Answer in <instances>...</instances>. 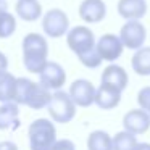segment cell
Instances as JSON below:
<instances>
[{"label":"cell","instance_id":"cell-24","mask_svg":"<svg viewBox=\"0 0 150 150\" xmlns=\"http://www.w3.org/2000/svg\"><path fill=\"white\" fill-rule=\"evenodd\" d=\"M78 58H79V62L84 66H87V68H98V66L102 65V62H103V58L100 57L97 47L89 50V52H86V53H82V55H79Z\"/></svg>","mask_w":150,"mask_h":150},{"label":"cell","instance_id":"cell-16","mask_svg":"<svg viewBox=\"0 0 150 150\" xmlns=\"http://www.w3.org/2000/svg\"><path fill=\"white\" fill-rule=\"evenodd\" d=\"M52 95L50 91L47 87H44L40 82H34L33 91L29 94V98H28V107L33 108V110H40L44 107H49L50 100H52Z\"/></svg>","mask_w":150,"mask_h":150},{"label":"cell","instance_id":"cell-23","mask_svg":"<svg viewBox=\"0 0 150 150\" xmlns=\"http://www.w3.org/2000/svg\"><path fill=\"white\" fill-rule=\"evenodd\" d=\"M16 31V18L5 11L0 15V39H8Z\"/></svg>","mask_w":150,"mask_h":150},{"label":"cell","instance_id":"cell-17","mask_svg":"<svg viewBox=\"0 0 150 150\" xmlns=\"http://www.w3.org/2000/svg\"><path fill=\"white\" fill-rule=\"evenodd\" d=\"M15 10L24 21H36L42 16V7L37 0H18Z\"/></svg>","mask_w":150,"mask_h":150},{"label":"cell","instance_id":"cell-15","mask_svg":"<svg viewBox=\"0 0 150 150\" xmlns=\"http://www.w3.org/2000/svg\"><path fill=\"white\" fill-rule=\"evenodd\" d=\"M127 81H129V78H127L126 69L118 66V65L107 66L103 69V73H102V84H110L113 87L120 89V91L126 89Z\"/></svg>","mask_w":150,"mask_h":150},{"label":"cell","instance_id":"cell-7","mask_svg":"<svg viewBox=\"0 0 150 150\" xmlns=\"http://www.w3.org/2000/svg\"><path fill=\"white\" fill-rule=\"evenodd\" d=\"M95 94H97V89L87 79H76L69 86V95L73 102L79 107H91L95 102Z\"/></svg>","mask_w":150,"mask_h":150},{"label":"cell","instance_id":"cell-11","mask_svg":"<svg viewBox=\"0 0 150 150\" xmlns=\"http://www.w3.org/2000/svg\"><path fill=\"white\" fill-rule=\"evenodd\" d=\"M107 15V5L103 0H84L79 5V16L86 23H100Z\"/></svg>","mask_w":150,"mask_h":150},{"label":"cell","instance_id":"cell-12","mask_svg":"<svg viewBox=\"0 0 150 150\" xmlns=\"http://www.w3.org/2000/svg\"><path fill=\"white\" fill-rule=\"evenodd\" d=\"M121 92L123 91H120V89L113 87L110 84H100L97 87V94H95V103L102 110L116 108L121 100Z\"/></svg>","mask_w":150,"mask_h":150},{"label":"cell","instance_id":"cell-4","mask_svg":"<svg viewBox=\"0 0 150 150\" xmlns=\"http://www.w3.org/2000/svg\"><path fill=\"white\" fill-rule=\"evenodd\" d=\"M66 44H68V47L78 57L97 47L94 33H92L89 28H86V26H74V28H71L69 33L66 34Z\"/></svg>","mask_w":150,"mask_h":150},{"label":"cell","instance_id":"cell-29","mask_svg":"<svg viewBox=\"0 0 150 150\" xmlns=\"http://www.w3.org/2000/svg\"><path fill=\"white\" fill-rule=\"evenodd\" d=\"M5 11H8V5L5 0H0V15L5 13Z\"/></svg>","mask_w":150,"mask_h":150},{"label":"cell","instance_id":"cell-13","mask_svg":"<svg viewBox=\"0 0 150 150\" xmlns=\"http://www.w3.org/2000/svg\"><path fill=\"white\" fill-rule=\"evenodd\" d=\"M118 13L120 16L131 20H140L147 13V2L145 0H120L118 2Z\"/></svg>","mask_w":150,"mask_h":150},{"label":"cell","instance_id":"cell-20","mask_svg":"<svg viewBox=\"0 0 150 150\" xmlns=\"http://www.w3.org/2000/svg\"><path fill=\"white\" fill-rule=\"evenodd\" d=\"M89 150H113V139L105 131H94L87 139Z\"/></svg>","mask_w":150,"mask_h":150},{"label":"cell","instance_id":"cell-26","mask_svg":"<svg viewBox=\"0 0 150 150\" xmlns=\"http://www.w3.org/2000/svg\"><path fill=\"white\" fill-rule=\"evenodd\" d=\"M52 150H76L74 144L71 142V140L68 139H60L55 142V145H53Z\"/></svg>","mask_w":150,"mask_h":150},{"label":"cell","instance_id":"cell-28","mask_svg":"<svg viewBox=\"0 0 150 150\" xmlns=\"http://www.w3.org/2000/svg\"><path fill=\"white\" fill-rule=\"evenodd\" d=\"M0 150H18L16 144L10 142V140H5V142H0Z\"/></svg>","mask_w":150,"mask_h":150},{"label":"cell","instance_id":"cell-5","mask_svg":"<svg viewBox=\"0 0 150 150\" xmlns=\"http://www.w3.org/2000/svg\"><path fill=\"white\" fill-rule=\"evenodd\" d=\"M42 29L49 37H62L69 33V20L66 13L58 8L49 10L42 18Z\"/></svg>","mask_w":150,"mask_h":150},{"label":"cell","instance_id":"cell-19","mask_svg":"<svg viewBox=\"0 0 150 150\" xmlns=\"http://www.w3.org/2000/svg\"><path fill=\"white\" fill-rule=\"evenodd\" d=\"M16 81L18 79L8 71L0 74V102L2 103L13 102L15 91H16Z\"/></svg>","mask_w":150,"mask_h":150},{"label":"cell","instance_id":"cell-21","mask_svg":"<svg viewBox=\"0 0 150 150\" xmlns=\"http://www.w3.org/2000/svg\"><path fill=\"white\" fill-rule=\"evenodd\" d=\"M33 86L34 82L29 81L26 78H18L16 81V91H15V98L13 102L18 105H26L28 103V98H29V94L33 91Z\"/></svg>","mask_w":150,"mask_h":150},{"label":"cell","instance_id":"cell-10","mask_svg":"<svg viewBox=\"0 0 150 150\" xmlns=\"http://www.w3.org/2000/svg\"><path fill=\"white\" fill-rule=\"evenodd\" d=\"M123 126L127 132L134 134H144L150 127V113L145 110H131L124 115L123 118Z\"/></svg>","mask_w":150,"mask_h":150},{"label":"cell","instance_id":"cell-1","mask_svg":"<svg viewBox=\"0 0 150 150\" xmlns=\"http://www.w3.org/2000/svg\"><path fill=\"white\" fill-rule=\"evenodd\" d=\"M47 53H49V45L44 36L31 33L23 39V62L28 71L40 74L49 63Z\"/></svg>","mask_w":150,"mask_h":150},{"label":"cell","instance_id":"cell-25","mask_svg":"<svg viewBox=\"0 0 150 150\" xmlns=\"http://www.w3.org/2000/svg\"><path fill=\"white\" fill-rule=\"evenodd\" d=\"M137 102H139L140 108L150 113V87L140 89V92L137 94Z\"/></svg>","mask_w":150,"mask_h":150},{"label":"cell","instance_id":"cell-22","mask_svg":"<svg viewBox=\"0 0 150 150\" xmlns=\"http://www.w3.org/2000/svg\"><path fill=\"white\" fill-rule=\"evenodd\" d=\"M137 139L134 134L123 131V132H118L113 137V150H136L137 147Z\"/></svg>","mask_w":150,"mask_h":150},{"label":"cell","instance_id":"cell-18","mask_svg":"<svg viewBox=\"0 0 150 150\" xmlns=\"http://www.w3.org/2000/svg\"><path fill=\"white\" fill-rule=\"evenodd\" d=\"M131 66L134 73L139 76H149L150 74V47H142L136 50V53L131 58Z\"/></svg>","mask_w":150,"mask_h":150},{"label":"cell","instance_id":"cell-27","mask_svg":"<svg viewBox=\"0 0 150 150\" xmlns=\"http://www.w3.org/2000/svg\"><path fill=\"white\" fill-rule=\"evenodd\" d=\"M7 68H8V58L0 52V74L7 71Z\"/></svg>","mask_w":150,"mask_h":150},{"label":"cell","instance_id":"cell-30","mask_svg":"<svg viewBox=\"0 0 150 150\" xmlns=\"http://www.w3.org/2000/svg\"><path fill=\"white\" fill-rule=\"evenodd\" d=\"M136 150H150V144H137Z\"/></svg>","mask_w":150,"mask_h":150},{"label":"cell","instance_id":"cell-8","mask_svg":"<svg viewBox=\"0 0 150 150\" xmlns=\"http://www.w3.org/2000/svg\"><path fill=\"white\" fill-rule=\"evenodd\" d=\"M39 82L49 91H60L66 82V73L62 68V65L49 62L44 71L39 74Z\"/></svg>","mask_w":150,"mask_h":150},{"label":"cell","instance_id":"cell-6","mask_svg":"<svg viewBox=\"0 0 150 150\" xmlns=\"http://www.w3.org/2000/svg\"><path fill=\"white\" fill-rule=\"evenodd\" d=\"M120 39L126 49L139 50V49H142L144 42L147 39V31L139 20H131L121 28Z\"/></svg>","mask_w":150,"mask_h":150},{"label":"cell","instance_id":"cell-14","mask_svg":"<svg viewBox=\"0 0 150 150\" xmlns=\"http://www.w3.org/2000/svg\"><path fill=\"white\" fill-rule=\"evenodd\" d=\"M20 108L18 103L8 102L0 105V129L16 131L20 127Z\"/></svg>","mask_w":150,"mask_h":150},{"label":"cell","instance_id":"cell-2","mask_svg":"<svg viewBox=\"0 0 150 150\" xmlns=\"http://www.w3.org/2000/svg\"><path fill=\"white\" fill-rule=\"evenodd\" d=\"M31 150H52L57 142V131L53 123L49 120L39 118L29 124L28 129Z\"/></svg>","mask_w":150,"mask_h":150},{"label":"cell","instance_id":"cell-3","mask_svg":"<svg viewBox=\"0 0 150 150\" xmlns=\"http://www.w3.org/2000/svg\"><path fill=\"white\" fill-rule=\"evenodd\" d=\"M49 113L55 123H69L76 115V103L69 92L55 91L49 103Z\"/></svg>","mask_w":150,"mask_h":150},{"label":"cell","instance_id":"cell-9","mask_svg":"<svg viewBox=\"0 0 150 150\" xmlns=\"http://www.w3.org/2000/svg\"><path fill=\"white\" fill-rule=\"evenodd\" d=\"M97 50L100 57L107 62H115L123 55L124 44L121 42L120 36L115 34H103L100 39L97 40Z\"/></svg>","mask_w":150,"mask_h":150}]
</instances>
